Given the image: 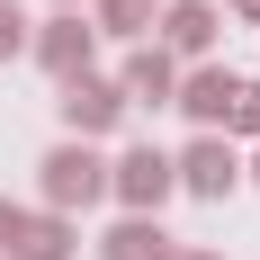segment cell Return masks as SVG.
Segmentation results:
<instances>
[{
  "label": "cell",
  "mask_w": 260,
  "mask_h": 260,
  "mask_svg": "<svg viewBox=\"0 0 260 260\" xmlns=\"http://www.w3.org/2000/svg\"><path fill=\"white\" fill-rule=\"evenodd\" d=\"M234 18H251V27H260V0H234Z\"/></svg>",
  "instance_id": "2e32d148"
},
{
  "label": "cell",
  "mask_w": 260,
  "mask_h": 260,
  "mask_svg": "<svg viewBox=\"0 0 260 260\" xmlns=\"http://www.w3.org/2000/svg\"><path fill=\"white\" fill-rule=\"evenodd\" d=\"M171 180H180L188 198H207V207H224V198L242 188V153L224 144V135H198L188 153H171Z\"/></svg>",
  "instance_id": "5b68a950"
},
{
  "label": "cell",
  "mask_w": 260,
  "mask_h": 260,
  "mask_svg": "<svg viewBox=\"0 0 260 260\" xmlns=\"http://www.w3.org/2000/svg\"><path fill=\"white\" fill-rule=\"evenodd\" d=\"M224 135H251V144H260V81H242V90H234V108H224Z\"/></svg>",
  "instance_id": "7c38bea8"
},
{
  "label": "cell",
  "mask_w": 260,
  "mask_h": 260,
  "mask_svg": "<svg viewBox=\"0 0 260 260\" xmlns=\"http://www.w3.org/2000/svg\"><path fill=\"white\" fill-rule=\"evenodd\" d=\"M242 180H251V188H260V144H251V161H242Z\"/></svg>",
  "instance_id": "e0dca14e"
},
{
  "label": "cell",
  "mask_w": 260,
  "mask_h": 260,
  "mask_svg": "<svg viewBox=\"0 0 260 260\" xmlns=\"http://www.w3.org/2000/svg\"><path fill=\"white\" fill-rule=\"evenodd\" d=\"M18 54H27V9L0 0V63H18Z\"/></svg>",
  "instance_id": "4fadbf2b"
},
{
  "label": "cell",
  "mask_w": 260,
  "mask_h": 260,
  "mask_svg": "<svg viewBox=\"0 0 260 260\" xmlns=\"http://www.w3.org/2000/svg\"><path fill=\"white\" fill-rule=\"evenodd\" d=\"M99 260H171V234H161V215H117L99 242Z\"/></svg>",
  "instance_id": "30bf717a"
},
{
  "label": "cell",
  "mask_w": 260,
  "mask_h": 260,
  "mask_svg": "<svg viewBox=\"0 0 260 260\" xmlns=\"http://www.w3.org/2000/svg\"><path fill=\"white\" fill-rule=\"evenodd\" d=\"M36 198H45L54 215L99 207V198H108V153H99V144H72V135H63V144L36 161Z\"/></svg>",
  "instance_id": "6da1fadb"
},
{
  "label": "cell",
  "mask_w": 260,
  "mask_h": 260,
  "mask_svg": "<svg viewBox=\"0 0 260 260\" xmlns=\"http://www.w3.org/2000/svg\"><path fill=\"white\" fill-rule=\"evenodd\" d=\"M242 81L224 72V63H198V72H180V90H171V108H180L198 135H224V108H234Z\"/></svg>",
  "instance_id": "52a82bcc"
},
{
  "label": "cell",
  "mask_w": 260,
  "mask_h": 260,
  "mask_svg": "<svg viewBox=\"0 0 260 260\" xmlns=\"http://www.w3.org/2000/svg\"><path fill=\"white\" fill-rule=\"evenodd\" d=\"M171 260H224L215 242H171Z\"/></svg>",
  "instance_id": "9a60e30c"
},
{
  "label": "cell",
  "mask_w": 260,
  "mask_h": 260,
  "mask_svg": "<svg viewBox=\"0 0 260 260\" xmlns=\"http://www.w3.org/2000/svg\"><path fill=\"white\" fill-rule=\"evenodd\" d=\"M54 9H90V0H54Z\"/></svg>",
  "instance_id": "ac0fdd59"
},
{
  "label": "cell",
  "mask_w": 260,
  "mask_h": 260,
  "mask_svg": "<svg viewBox=\"0 0 260 260\" xmlns=\"http://www.w3.org/2000/svg\"><path fill=\"white\" fill-rule=\"evenodd\" d=\"M9 260H81V224L54 215V207H36V215L18 224V251H9Z\"/></svg>",
  "instance_id": "9c48e42d"
},
{
  "label": "cell",
  "mask_w": 260,
  "mask_h": 260,
  "mask_svg": "<svg viewBox=\"0 0 260 260\" xmlns=\"http://www.w3.org/2000/svg\"><path fill=\"white\" fill-rule=\"evenodd\" d=\"M153 0H90V27H99V36H126V45H144V36H153Z\"/></svg>",
  "instance_id": "8fae6325"
},
{
  "label": "cell",
  "mask_w": 260,
  "mask_h": 260,
  "mask_svg": "<svg viewBox=\"0 0 260 260\" xmlns=\"http://www.w3.org/2000/svg\"><path fill=\"white\" fill-rule=\"evenodd\" d=\"M117 90H126V108H171V90H180V63L144 36V45L126 54V72H117Z\"/></svg>",
  "instance_id": "ba28073f"
},
{
  "label": "cell",
  "mask_w": 260,
  "mask_h": 260,
  "mask_svg": "<svg viewBox=\"0 0 260 260\" xmlns=\"http://www.w3.org/2000/svg\"><path fill=\"white\" fill-rule=\"evenodd\" d=\"M54 117H63L72 144H99V135L126 126V90H117L108 72H72V81H54Z\"/></svg>",
  "instance_id": "7a4b0ae2"
},
{
  "label": "cell",
  "mask_w": 260,
  "mask_h": 260,
  "mask_svg": "<svg viewBox=\"0 0 260 260\" xmlns=\"http://www.w3.org/2000/svg\"><path fill=\"white\" fill-rule=\"evenodd\" d=\"M108 198L126 215H161L171 198H180V180H171V153L161 144H126V153L108 161Z\"/></svg>",
  "instance_id": "3957f363"
},
{
  "label": "cell",
  "mask_w": 260,
  "mask_h": 260,
  "mask_svg": "<svg viewBox=\"0 0 260 260\" xmlns=\"http://www.w3.org/2000/svg\"><path fill=\"white\" fill-rule=\"evenodd\" d=\"M153 36H161L171 63H207L215 36H224V18H215V0H171V9L153 18Z\"/></svg>",
  "instance_id": "8992f818"
},
{
  "label": "cell",
  "mask_w": 260,
  "mask_h": 260,
  "mask_svg": "<svg viewBox=\"0 0 260 260\" xmlns=\"http://www.w3.org/2000/svg\"><path fill=\"white\" fill-rule=\"evenodd\" d=\"M27 54H36L54 81L90 72V63H99V27H90V9H54L45 27H27Z\"/></svg>",
  "instance_id": "277c9868"
},
{
  "label": "cell",
  "mask_w": 260,
  "mask_h": 260,
  "mask_svg": "<svg viewBox=\"0 0 260 260\" xmlns=\"http://www.w3.org/2000/svg\"><path fill=\"white\" fill-rule=\"evenodd\" d=\"M18 224H27V207H9V198H0V260L18 251Z\"/></svg>",
  "instance_id": "5bb4252c"
}]
</instances>
